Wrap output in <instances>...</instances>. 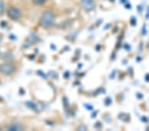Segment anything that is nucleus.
<instances>
[{"label": "nucleus", "mask_w": 149, "mask_h": 131, "mask_svg": "<svg viewBox=\"0 0 149 131\" xmlns=\"http://www.w3.org/2000/svg\"><path fill=\"white\" fill-rule=\"evenodd\" d=\"M15 71V67L9 63H5L0 65V72L5 76H9Z\"/></svg>", "instance_id": "f03ea898"}, {"label": "nucleus", "mask_w": 149, "mask_h": 131, "mask_svg": "<svg viewBox=\"0 0 149 131\" xmlns=\"http://www.w3.org/2000/svg\"><path fill=\"white\" fill-rule=\"evenodd\" d=\"M5 11H6V4H5L4 1L0 0V15L3 14Z\"/></svg>", "instance_id": "423d86ee"}, {"label": "nucleus", "mask_w": 149, "mask_h": 131, "mask_svg": "<svg viewBox=\"0 0 149 131\" xmlns=\"http://www.w3.org/2000/svg\"><path fill=\"white\" fill-rule=\"evenodd\" d=\"M8 16L11 19L17 21L21 18V11L19 9L15 8V7H12L8 9Z\"/></svg>", "instance_id": "7ed1b4c3"}, {"label": "nucleus", "mask_w": 149, "mask_h": 131, "mask_svg": "<svg viewBox=\"0 0 149 131\" xmlns=\"http://www.w3.org/2000/svg\"><path fill=\"white\" fill-rule=\"evenodd\" d=\"M34 2L35 4H42L45 2V0H34Z\"/></svg>", "instance_id": "6e6552de"}, {"label": "nucleus", "mask_w": 149, "mask_h": 131, "mask_svg": "<svg viewBox=\"0 0 149 131\" xmlns=\"http://www.w3.org/2000/svg\"><path fill=\"white\" fill-rule=\"evenodd\" d=\"M2 39H3V37H2V35H0V42H1Z\"/></svg>", "instance_id": "9d476101"}, {"label": "nucleus", "mask_w": 149, "mask_h": 131, "mask_svg": "<svg viewBox=\"0 0 149 131\" xmlns=\"http://www.w3.org/2000/svg\"><path fill=\"white\" fill-rule=\"evenodd\" d=\"M78 130H87V128H86L85 126H84V125H80V127L78 128Z\"/></svg>", "instance_id": "1a4fd4ad"}, {"label": "nucleus", "mask_w": 149, "mask_h": 131, "mask_svg": "<svg viewBox=\"0 0 149 131\" xmlns=\"http://www.w3.org/2000/svg\"><path fill=\"white\" fill-rule=\"evenodd\" d=\"M13 57L12 56L11 54L10 53H7V54H5L4 56H3V60L4 61H6V62H8L9 60H11L13 59Z\"/></svg>", "instance_id": "0eeeda50"}, {"label": "nucleus", "mask_w": 149, "mask_h": 131, "mask_svg": "<svg viewBox=\"0 0 149 131\" xmlns=\"http://www.w3.org/2000/svg\"><path fill=\"white\" fill-rule=\"evenodd\" d=\"M1 52H0V56H1Z\"/></svg>", "instance_id": "9b49d317"}, {"label": "nucleus", "mask_w": 149, "mask_h": 131, "mask_svg": "<svg viewBox=\"0 0 149 131\" xmlns=\"http://www.w3.org/2000/svg\"><path fill=\"white\" fill-rule=\"evenodd\" d=\"M8 130L11 131H21L23 130V127L20 124H13L8 127Z\"/></svg>", "instance_id": "39448f33"}, {"label": "nucleus", "mask_w": 149, "mask_h": 131, "mask_svg": "<svg viewBox=\"0 0 149 131\" xmlns=\"http://www.w3.org/2000/svg\"><path fill=\"white\" fill-rule=\"evenodd\" d=\"M55 21L54 14L51 11H45L40 19V25L42 27L48 28L52 27Z\"/></svg>", "instance_id": "f257e3e1"}, {"label": "nucleus", "mask_w": 149, "mask_h": 131, "mask_svg": "<svg viewBox=\"0 0 149 131\" xmlns=\"http://www.w3.org/2000/svg\"><path fill=\"white\" fill-rule=\"evenodd\" d=\"M81 7L87 11H92L95 8V3L93 0H81Z\"/></svg>", "instance_id": "20e7f679"}]
</instances>
